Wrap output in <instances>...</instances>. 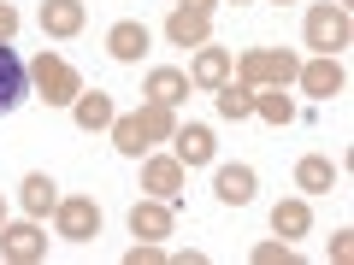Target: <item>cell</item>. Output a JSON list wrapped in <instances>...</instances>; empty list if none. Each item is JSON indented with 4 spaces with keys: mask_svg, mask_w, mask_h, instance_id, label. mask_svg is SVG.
Returning <instances> with one entry per match:
<instances>
[{
    "mask_svg": "<svg viewBox=\"0 0 354 265\" xmlns=\"http://www.w3.org/2000/svg\"><path fill=\"white\" fill-rule=\"evenodd\" d=\"M106 130H113V148H118V153L142 159L153 141H171V130H177V124H171V106H153V101H148L142 112H118Z\"/></svg>",
    "mask_w": 354,
    "mask_h": 265,
    "instance_id": "obj_1",
    "label": "cell"
},
{
    "mask_svg": "<svg viewBox=\"0 0 354 265\" xmlns=\"http://www.w3.org/2000/svg\"><path fill=\"white\" fill-rule=\"evenodd\" d=\"M295 71H301V59L283 48H248L236 59V83H248V88H290Z\"/></svg>",
    "mask_w": 354,
    "mask_h": 265,
    "instance_id": "obj_2",
    "label": "cell"
},
{
    "mask_svg": "<svg viewBox=\"0 0 354 265\" xmlns=\"http://www.w3.org/2000/svg\"><path fill=\"white\" fill-rule=\"evenodd\" d=\"M30 83L41 88V101H48V106H71L77 95H83V77H77L53 48H41V53H36V65H30Z\"/></svg>",
    "mask_w": 354,
    "mask_h": 265,
    "instance_id": "obj_3",
    "label": "cell"
},
{
    "mask_svg": "<svg viewBox=\"0 0 354 265\" xmlns=\"http://www.w3.org/2000/svg\"><path fill=\"white\" fill-rule=\"evenodd\" d=\"M53 230H59L65 242H95L101 236V206L88 201V195H65V201L53 206Z\"/></svg>",
    "mask_w": 354,
    "mask_h": 265,
    "instance_id": "obj_4",
    "label": "cell"
},
{
    "mask_svg": "<svg viewBox=\"0 0 354 265\" xmlns=\"http://www.w3.org/2000/svg\"><path fill=\"white\" fill-rule=\"evenodd\" d=\"M307 48L337 59V48H348V6H313L307 12Z\"/></svg>",
    "mask_w": 354,
    "mask_h": 265,
    "instance_id": "obj_5",
    "label": "cell"
},
{
    "mask_svg": "<svg viewBox=\"0 0 354 265\" xmlns=\"http://www.w3.org/2000/svg\"><path fill=\"white\" fill-rule=\"evenodd\" d=\"M0 259H6V265H36V259H48V236H41L36 218H24V224H0Z\"/></svg>",
    "mask_w": 354,
    "mask_h": 265,
    "instance_id": "obj_6",
    "label": "cell"
},
{
    "mask_svg": "<svg viewBox=\"0 0 354 265\" xmlns=\"http://www.w3.org/2000/svg\"><path fill=\"white\" fill-rule=\"evenodd\" d=\"M171 230H177L171 201H153V195H148V201L130 206V236H136V242H165Z\"/></svg>",
    "mask_w": 354,
    "mask_h": 265,
    "instance_id": "obj_7",
    "label": "cell"
},
{
    "mask_svg": "<svg viewBox=\"0 0 354 265\" xmlns=\"http://www.w3.org/2000/svg\"><path fill=\"white\" fill-rule=\"evenodd\" d=\"M295 83H301L313 101H330V95H342V88H348V77H342V65L330 59V53H319L313 65H301V71H295Z\"/></svg>",
    "mask_w": 354,
    "mask_h": 265,
    "instance_id": "obj_8",
    "label": "cell"
},
{
    "mask_svg": "<svg viewBox=\"0 0 354 265\" xmlns=\"http://www.w3.org/2000/svg\"><path fill=\"white\" fill-rule=\"evenodd\" d=\"M148 41H153L148 24H136V18H118V24L106 30V53H113L118 65H136L142 53H148Z\"/></svg>",
    "mask_w": 354,
    "mask_h": 265,
    "instance_id": "obj_9",
    "label": "cell"
},
{
    "mask_svg": "<svg viewBox=\"0 0 354 265\" xmlns=\"http://www.w3.org/2000/svg\"><path fill=\"white\" fill-rule=\"evenodd\" d=\"M207 30H213V18L195 12V6H177V12L165 18V41H171V48H207Z\"/></svg>",
    "mask_w": 354,
    "mask_h": 265,
    "instance_id": "obj_10",
    "label": "cell"
},
{
    "mask_svg": "<svg viewBox=\"0 0 354 265\" xmlns=\"http://www.w3.org/2000/svg\"><path fill=\"white\" fill-rule=\"evenodd\" d=\"M142 189L153 195V201H177V195H183V159H148L142 165Z\"/></svg>",
    "mask_w": 354,
    "mask_h": 265,
    "instance_id": "obj_11",
    "label": "cell"
},
{
    "mask_svg": "<svg viewBox=\"0 0 354 265\" xmlns=\"http://www.w3.org/2000/svg\"><path fill=\"white\" fill-rule=\"evenodd\" d=\"M71 118H77V130H106L118 118V106H113L106 88H83V95L71 101Z\"/></svg>",
    "mask_w": 354,
    "mask_h": 265,
    "instance_id": "obj_12",
    "label": "cell"
},
{
    "mask_svg": "<svg viewBox=\"0 0 354 265\" xmlns=\"http://www.w3.org/2000/svg\"><path fill=\"white\" fill-rule=\"evenodd\" d=\"M254 183H260V177H254V165H218L213 195H218L225 206H248V201H254Z\"/></svg>",
    "mask_w": 354,
    "mask_h": 265,
    "instance_id": "obj_13",
    "label": "cell"
},
{
    "mask_svg": "<svg viewBox=\"0 0 354 265\" xmlns=\"http://www.w3.org/2000/svg\"><path fill=\"white\" fill-rule=\"evenodd\" d=\"M24 88H30V65L0 41V112H12V106L24 101Z\"/></svg>",
    "mask_w": 354,
    "mask_h": 265,
    "instance_id": "obj_14",
    "label": "cell"
},
{
    "mask_svg": "<svg viewBox=\"0 0 354 265\" xmlns=\"http://www.w3.org/2000/svg\"><path fill=\"white\" fill-rule=\"evenodd\" d=\"M171 141H177V159L183 165H213V153H218V141H213L207 124H177Z\"/></svg>",
    "mask_w": 354,
    "mask_h": 265,
    "instance_id": "obj_15",
    "label": "cell"
},
{
    "mask_svg": "<svg viewBox=\"0 0 354 265\" xmlns=\"http://www.w3.org/2000/svg\"><path fill=\"white\" fill-rule=\"evenodd\" d=\"M18 201H24V213H30V218H48L53 206H59V183H53L48 171H30L24 183H18Z\"/></svg>",
    "mask_w": 354,
    "mask_h": 265,
    "instance_id": "obj_16",
    "label": "cell"
},
{
    "mask_svg": "<svg viewBox=\"0 0 354 265\" xmlns=\"http://www.w3.org/2000/svg\"><path fill=\"white\" fill-rule=\"evenodd\" d=\"M41 30L48 36H77L83 30V0H41Z\"/></svg>",
    "mask_w": 354,
    "mask_h": 265,
    "instance_id": "obj_17",
    "label": "cell"
},
{
    "mask_svg": "<svg viewBox=\"0 0 354 265\" xmlns=\"http://www.w3.org/2000/svg\"><path fill=\"white\" fill-rule=\"evenodd\" d=\"M230 65H236V59H230L225 48H201L195 65H189V83L195 88H218V83H230Z\"/></svg>",
    "mask_w": 354,
    "mask_h": 265,
    "instance_id": "obj_18",
    "label": "cell"
},
{
    "mask_svg": "<svg viewBox=\"0 0 354 265\" xmlns=\"http://www.w3.org/2000/svg\"><path fill=\"white\" fill-rule=\"evenodd\" d=\"M295 189H307V195H330V189H337V165H330L325 153H307V159H295Z\"/></svg>",
    "mask_w": 354,
    "mask_h": 265,
    "instance_id": "obj_19",
    "label": "cell"
},
{
    "mask_svg": "<svg viewBox=\"0 0 354 265\" xmlns=\"http://www.w3.org/2000/svg\"><path fill=\"white\" fill-rule=\"evenodd\" d=\"M183 95H189V77H183V71H171V65L148 71V101H153V106H177Z\"/></svg>",
    "mask_w": 354,
    "mask_h": 265,
    "instance_id": "obj_20",
    "label": "cell"
},
{
    "mask_svg": "<svg viewBox=\"0 0 354 265\" xmlns=\"http://www.w3.org/2000/svg\"><path fill=\"white\" fill-rule=\"evenodd\" d=\"M272 230H278L283 242L307 236V230H313V213H307V201H278V206H272Z\"/></svg>",
    "mask_w": 354,
    "mask_h": 265,
    "instance_id": "obj_21",
    "label": "cell"
},
{
    "mask_svg": "<svg viewBox=\"0 0 354 265\" xmlns=\"http://www.w3.org/2000/svg\"><path fill=\"white\" fill-rule=\"evenodd\" d=\"M254 112H260L266 124H290V118H295V101L283 95V88H254Z\"/></svg>",
    "mask_w": 354,
    "mask_h": 265,
    "instance_id": "obj_22",
    "label": "cell"
},
{
    "mask_svg": "<svg viewBox=\"0 0 354 265\" xmlns=\"http://www.w3.org/2000/svg\"><path fill=\"white\" fill-rule=\"evenodd\" d=\"M218 112L225 118H248L254 112V88L248 83H218Z\"/></svg>",
    "mask_w": 354,
    "mask_h": 265,
    "instance_id": "obj_23",
    "label": "cell"
},
{
    "mask_svg": "<svg viewBox=\"0 0 354 265\" xmlns=\"http://www.w3.org/2000/svg\"><path fill=\"white\" fill-rule=\"evenodd\" d=\"M301 253H295V242H260L254 248V265H295Z\"/></svg>",
    "mask_w": 354,
    "mask_h": 265,
    "instance_id": "obj_24",
    "label": "cell"
},
{
    "mask_svg": "<svg viewBox=\"0 0 354 265\" xmlns=\"http://www.w3.org/2000/svg\"><path fill=\"white\" fill-rule=\"evenodd\" d=\"M124 259H130V265H165V248H160V242H136Z\"/></svg>",
    "mask_w": 354,
    "mask_h": 265,
    "instance_id": "obj_25",
    "label": "cell"
},
{
    "mask_svg": "<svg viewBox=\"0 0 354 265\" xmlns=\"http://www.w3.org/2000/svg\"><path fill=\"white\" fill-rule=\"evenodd\" d=\"M12 36H18V12L0 0V41H12Z\"/></svg>",
    "mask_w": 354,
    "mask_h": 265,
    "instance_id": "obj_26",
    "label": "cell"
},
{
    "mask_svg": "<svg viewBox=\"0 0 354 265\" xmlns=\"http://www.w3.org/2000/svg\"><path fill=\"white\" fill-rule=\"evenodd\" d=\"M348 253H354V242H348V230H337V242H330V259L342 265V259H348Z\"/></svg>",
    "mask_w": 354,
    "mask_h": 265,
    "instance_id": "obj_27",
    "label": "cell"
},
{
    "mask_svg": "<svg viewBox=\"0 0 354 265\" xmlns=\"http://www.w3.org/2000/svg\"><path fill=\"white\" fill-rule=\"evenodd\" d=\"M183 6H195V12H207V18H213V6H218V0H183Z\"/></svg>",
    "mask_w": 354,
    "mask_h": 265,
    "instance_id": "obj_28",
    "label": "cell"
},
{
    "mask_svg": "<svg viewBox=\"0 0 354 265\" xmlns=\"http://www.w3.org/2000/svg\"><path fill=\"white\" fill-rule=\"evenodd\" d=\"M0 224H6V201H0Z\"/></svg>",
    "mask_w": 354,
    "mask_h": 265,
    "instance_id": "obj_29",
    "label": "cell"
},
{
    "mask_svg": "<svg viewBox=\"0 0 354 265\" xmlns=\"http://www.w3.org/2000/svg\"><path fill=\"white\" fill-rule=\"evenodd\" d=\"M278 6H290V0H278Z\"/></svg>",
    "mask_w": 354,
    "mask_h": 265,
    "instance_id": "obj_30",
    "label": "cell"
},
{
    "mask_svg": "<svg viewBox=\"0 0 354 265\" xmlns=\"http://www.w3.org/2000/svg\"><path fill=\"white\" fill-rule=\"evenodd\" d=\"M236 6H248V0H236Z\"/></svg>",
    "mask_w": 354,
    "mask_h": 265,
    "instance_id": "obj_31",
    "label": "cell"
}]
</instances>
